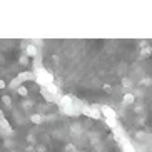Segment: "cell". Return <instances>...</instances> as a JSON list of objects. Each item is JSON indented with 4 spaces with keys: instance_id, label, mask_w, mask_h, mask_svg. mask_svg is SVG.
I'll return each instance as SVG.
<instances>
[{
    "instance_id": "obj_1",
    "label": "cell",
    "mask_w": 152,
    "mask_h": 152,
    "mask_svg": "<svg viewBox=\"0 0 152 152\" xmlns=\"http://www.w3.org/2000/svg\"><path fill=\"white\" fill-rule=\"evenodd\" d=\"M100 112L105 115V121H114V119H115V112L112 110L110 107H107V105H104V107L100 109Z\"/></svg>"
},
{
    "instance_id": "obj_2",
    "label": "cell",
    "mask_w": 152,
    "mask_h": 152,
    "mask_svg": "<svg viewBox=\"0 0 152 152\" xmlns=\"http://www.w3.org/2000/svg\"><path fill=\"white\" fill-rule=\"evenodd\" d=\"M121 145H122V151H124V152H135L134 147L130 145V142L127 140V139H125L124 142H121Z\"/></svg>"
},
{
    "instance_id": "obj_3",
    "label": "cell",
    "mask_w": 152,
    "mask_h": 152,
    "mask_svg": "<svg viewBox=\"0 0 152 152\" xmlns=\"http://www.w3.org/2000/svg\"><path fill=\"white\" fill-rule=\"evenodd\" d=\"M124 102L125 104H132V102H134V95H132V94H125L124 95Z\"/></svg>"
},
{
    "instance_id": "obj_4",
    "label": "cell",
    "mask_w": 152,
    "mask_h": 152,
    "mask_svg": "<svg viewBox=\"0 0 152 152\" xmlns=\"http://www.w3.org/2000/svg\"><path fill=\"white\" fill-rule=\"evenodd\" d=\"M47 90H49V92H52V94H58V89L55 87L54 84H49V85H47Z\"/></svg>"
},
{
    "instance_id": "obj_5",
    "label": "cell",
    "mask_w": 152,
    "mask_h": 152,
    "mask_svg": "<svg viewBox=\"0 0 152 152\" xmlns=\"http://www.w3.org/2000/svg\"><path fill=\"white\" fill-rule=\"evenodd\" d=\"M149 55H151V49H142V57H149Z\"/></svg>"
},
{
    "instance_id": "obj_6",
    "label": "cell",
    "mask_w": 152,
    "mask_h": 152,
    "mask_svg": "<svg viewBox=\"0 0 152 152\" xmlns=\"http://www.w3.org/2000/svg\"><path fill=\"white\" fill-rule=\"evenodd\" d=\"M27 52H28L30 55H35V47H34V45H30V47L27 49Z\"/></svg>"
},
{
    "instance_id": "obj_7",
    "label": "cell",
    "mask_w": 152,
    "mask_h": 152,
    "mask_svg": "<svg viewBox=\"0 0 152 152\" xmlns=\"http://www.w3.org/2000/svg\"><path fill=\"white\" fill-rule=\"evenodd\" d=\"M32 121H34V122H40L42 119H40V117H39V115H34V117H32Z\"/></svg>"
},
{
    "instance_id": "obj_8",
    "label": "cell",
    "mask_w": 152,
    "mask_h": 152,
    "mask_svg": "<svg viewBox=\"0 0 152 152\" xmlns=\"http://www.w3.org/2000/svg\"><path fill=\"white\" fill-rule=\"evenodd\" d=\"M20 94H22V95H25V94H27V90L23 89V87H20Z\"/></svg>"
},
{
    "instance_id": "obj_9",
    "label": "cell",
    "mask_w": 152,
    "mask_h": 152,
    "mask_svg": "<svg viewBox=\"0 0 152 152\" xmlns=\"http://www.w3.org/2000/svg\"><path fill=\"white\" fill-rule=\"evenodd\" d=\"M4 85H5V84H4V80H0V89H4Z\"/></svg>"
}]
</instances>
